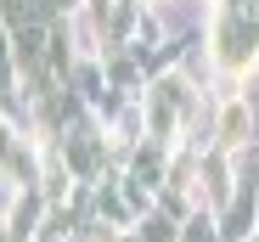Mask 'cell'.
I'll use <instances>...</instances> for the list:
<instances>
[{"label": "cell", "mask_w": 259, "mask_h": 242, "mask_svg": "<svg viewBox=\"0 0 259 242\" xmlns=\"http://www.w3.org/2000/svg\"><path fill=\"white\" fill-rule=\"evenodd\" d=\"M248 130H253L248 102H242V96H237V102H226V107H220V147H242V141H248Z\"/></svg>", "instance_id": "6da1fadb"}]
</instances>
